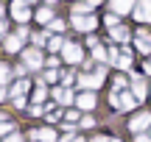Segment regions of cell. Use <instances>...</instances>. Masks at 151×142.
I'll return each mask as SVG.
<instances>
[{
	"instance_id": "cell-3",
	"label": "cell",
	"mask_w": 151,
	"mask_h": 142,
	"mask_svg": "<svg viewBox=\"0 0 151 142\" xmlns=\"http://www.w3.org/2000/svg\"><path fill=\"white\" fill-rule=\"evenodd\" d=\"M137 142H148V137H137Z\"/></svg>"
},
{
	"instance_id": "cell-1",
	"label": "cell",
	"mask_w": 151,
	"mask_h": 142,
	"mask_svg": "<svg viewBox=\"0 0 151 142\" xmlns=\"http://www.w3.org/2000/svg\"><path fill=\"white\" fill-rule=\"evenodd\" d=\"M148 120H151L148 114H140V117H134V120H132V128H134V131H143V128L148 126Z\"/></svg>"
},
{
	"instance_id": "cell-2",
	"label": "cell",
	"mask_w": 151,
	"mask_h": 142,
	"mask_svg": "<svg viewBox=\"0 0 151 142\" xmlns=\"http://www.w3.org/2000/svg\"><path fill=\"white\" fill-rule=\"evenodd\" d=\"M78 103H81V106H87V109H90V106H92V95H84V98H81Z\"/></svg>"
}]
</instances>
